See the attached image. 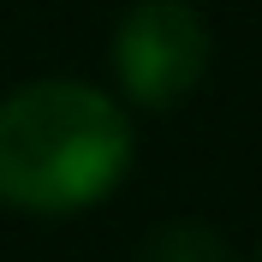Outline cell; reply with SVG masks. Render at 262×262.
<instances>
[{"label": "cell", "mask_w": 262, "mask_h": 262, "mask_svg": "<svg viewBox=\"0 0 262 262\" xmlns=\"http://www.w3.org/2000/svg\"><path fill=\"white\" fill-rule=\"evenodd\" d=\"M209 72V24L191 0H137L114 30V78L137 107L167 114Z\"/></svg>", "instance_id": "7a4b0ae2"}, {"label": "cell", "mask_w": 262, "mask_h": 262, "mask_svg": "<svg viewBox=\"0 0 262 262\" xmlns=\"http://www.w3.org/2000/svg\"><path fill=\"white\" fill-rule=\"evenodd\" d=\"M256 262H262V256H256Z\"/></svg>", "instance_id": "277c9868"}, {"label": "cell", "mask_w": 262, "mask_h": 262, "mask_svg": "<svg viewBox=\"0 0 262 262\" xmlns=\"http://www.w3.org/2000/svg\"><path fill=\"white\" fill-rule=\"evenodd\" d=\"M131 119L83 78H36L0 101V203L78 214L131 173Z\"/></svg>", "instance_id": "6da1fadb"}, {"label": "cell", "mask_w": 262, "mask_h": 262, "mask_svg": "<svg viewBox=\"0 0 262 262\" xmlns=\"http://www.w3.org/2000/svg\"><path fill=\"white\" fill-rule=\"evenodd\" d=\"M137 262H238V256L209 221H161L143 238Z\"/></svg>", "instance_id": "3957f363"}]
</instances>
